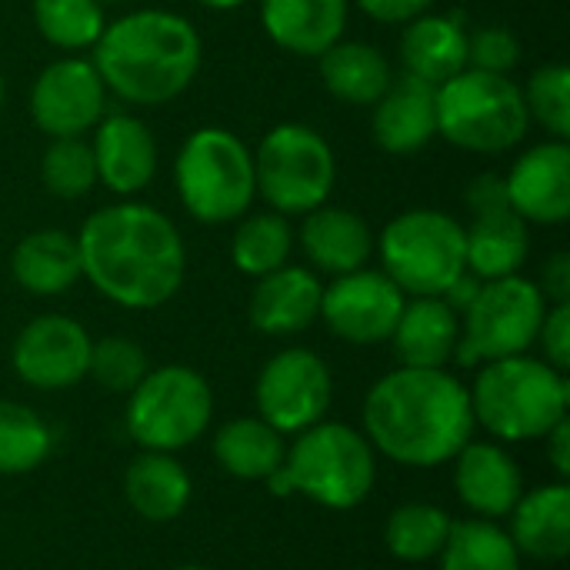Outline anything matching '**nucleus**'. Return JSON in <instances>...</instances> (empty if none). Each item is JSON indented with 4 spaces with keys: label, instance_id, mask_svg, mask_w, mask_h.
Segmentation results:
<instances>
[{
    "label": "nucleus",
    "instance_id": "obj_1",
    "mask_svg": "<svg viewBox=\"0 0 570 570\" xmlns=\"http://www.w3.org/2000/svg\"><path fill=\"white\" fill-rule=\"evenodd\" d=\"M77 247L83 281L124 311H157L184 287V237L154 204L124 197L94 210L77 230Z\"/></svg>",
    "mask_w": 570,
    "mask_h": 570
},
{
    "label": "nucleus",
    "instance_id": "obj_2",
    "mask_svg": "<svg viewBox=\"0 0 570 570\" xmlns=\"http://www.w3.org/2000/svg\"><path fill=\"white\" fill-rule=\"evenodd\" d=\"M361 431L401 468H441L474 438L471 394L448 367H394L367 391Z\"/></svg>",
    "mask_w": 570,
    "mask_h": 570
},
{
    "label": "nucleus",
    "instance_id": "obj_3",
    "mask_svg": "<svg viewBox=\"0 0 570 570\" xmlns=\"http://www.w3.org/2000/svg\"><path fill=\"white\" fill-rule=\"evenodd\" d=\"M90 60L110 97L130 107H164L197 80L204 40L184 13L144 7L107 20Z\"/></svg>",
    "mask_w": 570,
    "mask_h": 570
},
{
    "label": "nucleus",
    "instance_id": "obj_4",
    "mask_svg": "<svg viewBox=\"0 0 570 570\" xmlns=\"http://www.w3.org/2000/svg\"><path fill=\"white\" fill-rule=\"evenodd\" d=\"M274 498H307L327 511L361 508L377 484V451L344 421H317L291 438L284 464L264 481Z\"/></svg>",
    "mask_w": 570,
    "mask_h": 570
},
{
    "label": "nucleus",
    "instance_id": "obj_5",
    "mask_svg": "<svg viewBox=\"0 0 570 570\" xmlns=\"http://www.w3.org/2000/svg\"><path fill=\"white\" fill-rule=\"evenodd\" d=\"M471 394L474 428L498 444L541 441L570 411V381L534 354H514L478 367Z\"/></svg>",
    "mask_w": 570,
    "mask_h": 570
},
{
    "label": "nucleus",
    "instance_id": "obj_6",
    "mask_svg": "<svg viewBox=\"0 0 570 570\" xmlns=\"http://www.w3.org/2000/svg\"><path fill=\"white\" fill-rule=\"evenodd\" d=\"M434 107L438 137L468 154H508L531 130L521 83L511 73L464 67L434 90Z\"/></svg>",
    "mask_w": 570,
    "mask_h": 570
},
{
    "label": "nucleus",
    "instance_id": "obj_7",
    "mask_svg": "<svg viewBox=\"0 0 570 570\" xmlns=\"http://www.w3.org/2000/svg\"><path fill=\"white\" fill-rule=\"evenodd\" d=\"M174 187L197 224H234L257 200L254 150L227 127H197L177 150Z\"/></svg>",
    "mask_w": 570,
    "mask_h": 570
},
{
    "label": "nucleus",
    "instance_id": "obj_8",
    "mask_svg": "<svg viewBox=\"0 0 570 570\" xmlns=\"http://www.w3.org/2000/svg\"><path fill=\"white\" fill-rule=\"evenodd\" d=\"M381 271L407 297H441L464 271V224L434 207L391 217L374 237Z\"/></svg>",
    "mask_w": 570,
    "mask_h": 570
},
{
    "label": "nucleus",
    "instance_id": "obj_9",
    "mask_svg": "<svg viewBox=\"0 0 570 570\" xmlns=\"http://www.w3.org/2000/svg\"><path fill=\"white\" fill-rule=\"evenodd\" d=\"M257 197L267 210L304 217L327 204L337 184V157L331 140L297 120L271 127L254 150Z\"/></svg>",
    "mask_w": 570,
    "mask_h": 570
},
{
    "label": "nucleus",
    "instance_id": "obj_10",
    "mask_svg": "<svg viewBox=\"0 0 570 570\" xmlns=\"http://www.w3.org/2000/svg\"><path fill=\"white\" fill-rule=\"evenodd\" d=\"M214 417V391L207 377L187 364L150 367L127 394L124 428L140 451L177 454L190 448Z\"/></svg>",
    "mask_w": 570,
    "mask_h": 570
},
{
    "label": "nucleus",
    "instance_id": "obj_11",
    "mask_svg": "<svg viewBox=\"0 0 570 570\" xmlns=\"http://www.w3.org/2000/svg\"><path fill=\"white\" fill-rule=\"evenodd\" d=\"M544 314L548 301L531 277L511 274L501 281H484L474 304L461 314L454 364L481 367L488 361L531 354Z\"/></svg>",
    "mask_w": 570,
    "mask_h": 570
},
{
    "label": "nucleus",
    "instance_id": "obj_12",
    "mask_svg": "<svg viewBox=\"0 0 570 570\" xmlns=\"http://www.w3.org/2000/svg\"><path fill=\"white\" fill-rule=\"evenodd\" d=\"M334 401V377L327 361L311 347L277 351L257 374L254 404L284 438H294L327 417Z\"/></svg>",
    "mask_w": 570,
    "mask_h": 570
},
{
    "label": "nucleus",
    "instance_id": "obj_13",
    "mask_svg": "<svg viewBox=\"0 0 570 570\" xmlns=\"http://www.w3.org/2000/svg\"><path fill=\"white\" fill-rule=\"evenodd\" d=\"M404 301L407 294L381 267H357L324 284L321 321L337 341L354 347H374L391 341Z\"/></svg>",
    "mask_w": 570,
    "mask_h": 570
},
{
    "label": "nucleus",
    "instance_id": "obj_14",
    "mask_svg": "<svg viewBox=\"0 0 570 570\" xmlns=\"http://www.w3.org/2000/svg\"><path fill=\"white\" fill-rule=\"evenodd\" d=\"M107 87L90 57H60L30 83V120L50 140L83 137L107 114Z\"/></svg>",
    "mask_w": 570,
    "mask_h": 570
},
{
    "label": "nucleus",
    "instance_id": "obj_15",
    "mask_svg": "<svg viewBox=\"0 0 570 570\" xmlns=\"http://www.w3.org/2000/svg\"><path fill=\"white\" fill-rule=\"evenodd\" d=\"M90 334L67 314H40L27 321L10 347L13 374L37 391H70L90 371Z\"/></svg>",
    "mask_w": 570,
    "mask_h": 570
},
{
    "label": "nucleus",
    "instance_id": "obj_16",
    "mask_svg": "<svg viewBox=\"0 0 570 570\" xmlns=\"http://www.w3.org/2000/svg\"><path fill=\"white\" fill-rule=\"evenodd\" d=\"M511 210L538 227H561L570 220V144L541 140L518 154L504 174Z\"/></svg>",
    "mask_w": 570,
    "mask_h": 570
},
{
    "label": "nucleus",
    "instance_id": "obj_17",
    "mask_svg": "<svg viewBox=\"0 0 570 570\" xmlns=\"http://www.w3.org/2000/svg\"><path fill=\"white\" fill-rule=\"evenodd\" d=\"M90 154L97 164V184L107 187L117 200L137 197L150 187L160 150L154 130L130 110H107L90 130Z\"/></svg>",
    "mask_w": 570,
    "mask_h": 570
},
{
    "label": "nucleus",
    "instance_id": "obj_18",
    "mask_svg": "<svg viewBox=\"0 0 570 570\" xmlns=\"http://www.w3.org/2000/svg\"><path fill=\"white\" fill-rule=\"evenodd\" d=\"M458 501L481 521H508L524 494V474L498 441H468L451 461Z\"/></svg>",
    "mask_w": 570,
    "mask_h": 570
},
{
    "label": "nucleus",
    "instance_id": "obj_19",
    "mask_svg": "<svg viewBox=\"0 0 570 570\" xmlns=\"http://www.w3.org/2000/svg\"><path fill=\"white\" fill-rule=\"evenodd\" d=\"M321 274L304 264H284L257 277L247 301V317L264 337H291L321 321Z\"/></svg>",
    "mask_w": 570,
    "mask_h": 570
},
{
    "label": "nucleus",
    "instance_id": "obj_20",
    "mask_svg": "<svg viewBox=\"0 0 570 570\" xmlns=\"http://www.w3.org/2000/svg\"><path fill=\"white\" fill-rule=\"evenodd\" d=\"M294 240L301 244L311 271L327 277H341L357 267H367V261L374 257V234L367 220L331 200L301 217Z\"/></svg>",
    "mask_w": 570,
    "mask_h": 570
},
{
    "label": "nucleus",
    "instance_id": "obj_21",
    "mask_svg": "<svg viewBox=\"0 0 570 570\" xmlns=\"http://www.w3.org/2000/svg\"><path fill=\"white\" fill-rule=\"evenodd\" d=\"M431 83L417 77H394L371 107V137L384 154L411 157L438 137V107Z\"/></svg>",
    "mask_w": 570,
    "mask_h": 570
},
{
    "label": "nucleus",
    "instance_id": "obj_22",
    "mask_svg": "<svg viewBox=\"0 0 570 570\" xmlns=\"http://www.w3.org/2000/svg\"><path fill=\"white\" fill-rule=\"evenodd\" d=\"M261 27L274 47L294 57H321L344 40L351 0H261Z\"/></svg>",
    "mask_w": 570,
    "mask_h": 570
},
{
    "label": "nucleus",
    "instance_id": "obj_23",
    "mask_svg": "<svg viewBox=\"0 0 570 570\" xmlns=\"http://www.w3.org/2000/svg\"><path fill=\"white\" fill-rule=\"evenodd\" d=\"M508 538L521 558L558 564L570 554V484L551 481L524 491L508 514Z\"/></svg>",
    "mask_w": 570,
    "mask_h": 570
},
{
    "label": "nucleus",
    "instance_id": "obj_24",
    "mask_svg": "<svg viewBox=\"0 0 570 570\" xmlns=\"http://www.w3.org/2000/svg\"><path fill=\"white\" fill-rule=\"evenodd\" d=\"M468 27L461 13H421L404 23L401 70L431 87H441L468 67Z\"/></svg>",
    "mask_w": 570,
    "mask_h": 570
},
{
    "label": "nucleus",
    "instance_id": "obj_25",
    "mask_svg": "<svg viewBox=\"0 0 570 570\" xmlns=\"http://www.w3.org/2000/svg\"><path fill=\"white\" fill-rule=\"evenodd\" d=\"M461 341V314L444 297H407L391 331L401 367H448Z\"/></svg>",
    "mask_w": 570,
    "mask_h": 570
},
{
    "label": "nucleus",
    "instance_id": "obj_26",
    "mask_svg": "<svg viewBox=\"0 0 570 570\" xmlns=\"http://www.w3.org/2000/svg\"><path fill=\"white\" fill-rule=\"evenodd\" d=\"M10 274L17 287L33 297L67 294L77 281H83L77 234H67L60 227L30 230L17 240L10 254Z\"/></svg>",
    "mask_w": 570,
    "mask_h": 570
},
{
    "label": "nucleus",
    "instance_id": "obj_27",
    "mask_svg": "<svg viewBox=\"0 0 570 570\" xmlns=\"http://www.w3.org/2000/svg\"><path fill=\"white\" fill-rule=\"evenodd\" d=\"M124 498L137 518L147 524L177 521L194 498V481L187 468L164 451H140L124 474Z\"/></svg>",
    "mask_w": 570,
    "mask_h": 570
},
{
    "label": "nucleus",
    "instance_id": "obj_28",
    "mask_svg": "<svg viewBox=\"0 0 570 570\" xmlns=\"http://www.w3.org/2000/svg\"><path fill=\"white\" fill-rule=\"evenodd\" d=\"M531 254V224L511 207L478 214L464 227V264L481 281H501L521 274Z\"/></svg>",
    "mask_w": 570,
    "mask_h": 570
},
{
    "label": "nucleus",
    "instance_id": "obj_29",
    "mask_svg": "<svg viewBox=\"0 0 570 570\" xmlns=\"http://www.w3.org/2000/svg\"><path fill=\"white\" fill-rule=\"evenodd\" d=\"M317 70L324 90L351 107H374L394 80L391 60L367 40H337L317 57Z\"/></svg>",
    "mask_w": 570,
    "mask_h": 570
},
{
    "label": "nucleus",
    "instance_id": "obj_30",
    "mask_svg": "<svg viewBox=\"0 0 570 570\" xmlns=\"http://www.w3.org/2000/svg\"><path fill=\"white\" fill-rule=\"evenodd\" d=\"M214 461L224 474L237 481H257L264 484L281 464L287 451V438L274 431L264 417H234L224 428H217L210 441Z\"/></svg>",
    "mask_w": 570,
    "mask_h": 570
},
{
    "label": "nucleus",
    "instance_id": "obj_31",
    "mask_svg": "<svg viewBox=\"0 0 570 570\" xmlns=\"http://www.w3.org/2000/svg\"><path fill=\"white\" fill-rule=\"evenodd\" d=\"M230 237V261L244 277H264L284 264H291L294 250V227L291 217L274 210H247L240 220H234Z\"/></svg>",
    "mask_w": 570,
    "mask_h": 570
},
{
    "label": "nucleus",
    "instance_id": "obj_32",
    "mask_svg": "<svg viewBox=\"0 0 570 570\" xmlns=\"http://www.w3.org/2000/svg\"><path fill=\"white\" fill-rule=\"evenodd\" d=\"M451 528H454V518L444 508L428 504V501H407L387 514L384 548L391 551V558L404 564H428V561H438V554L444 551Z\"/></svg>",
    "mask_w": 570,
    "mask_h": 570
},
{
    "label": "nucleus",
    "instance_id": "obj_33",
    "mask_svg": "<svg viewBox=\"0 0 570 570\" xmlns=\"http://www.w3.org/2000/svg\"><path fill=\"white\" fill-rule=\"evenodd\" d=\"M521 554L501 521H454L444 551L438 554L441 570H521Z\"/></svg>",
    "mask_w": 570,
    "mask_h": 570
},
{
    "label": "nucleus",
    "instance_id": "obj_34",
    "mask_svg": "<svg viewBox=\"0 0 570 570\" xmlns=\"http://www.w3.org/2000/svg\"><path fill=\"white\" fill-rule=\"evenodd\" d=\"M53 448V434L40 414L27 404L0 401V478H20L37 471Z\"/></svg>",
    "mask_w": 570,
    "mask_h": 570
},
{
    "label": "nucleus",
    "instance_id": "obj_35",
    "mask_svg": "<svg viewBox=\"0 0 570 570\" xmlns=\"http://www.w3.org/2000/svg\"><path fill=\"white\" fill-rule=\"evenodd\" d=\"M37 33L67 53L94 50L107 27V7L97 0H33Z\"/></svg>",
    "mask_w": 570,
    "mask_h": 570
},
{
    "label": "nucleus",
    "instance_id": "obj_36",
    "mask_svg": "<svg viewBox=\"0 0 570 570\" xmlns=\"http://www.w3.org/2000/svg\"><path fill=\"white\" fill-rule=\"evenodd\" d=\"M40 180L57 200H80L97 187V164L83 137H57L40 157Z\"/></svg>",
    "mask_w": 570,
    "mask_h": 570
},
{
    "label": "nucleus",
    "instance_id": "obj_37",
    "mask_svg": "<svg viewBox=\"0 0 570 570\" xmlns=\"http://www.w3.org/2000/svg\"><path fill=\"white\" fill-rule=\"evenodd\" d=\"M524 107L531 124H538L548 137L568 140L570 137V67L544 63L538 67L528 83L521 87Z\"/></svg>",
    "mask_w": 570,
    "mask_h": 570
},
{
    "label": "nucleus",
    "instance_id": "obj_38",
    "mask_svg": "<svg viewBox=\"0 0 570 570\" xmlns=\"http://www.w3.org/2000/svg\"><path fill=\"white\" fill-rule=\"evenodd\" d=\"M150 371L147 351L124 334H107L100 341H94L90 347V371L87 377H94L107 394H130L144 374Z\"/></svg>",
    "mask_w": 570,
    "mask_h": 570
},
{
    "label": "nucleus",
    "instance_id": "obj_39",
    "mask_svg": "<svg viewBox=\"0 0 570 570\" xmlns=\"http://www.w3.org/2000/svg\"><path fill=\"white\" fill-rule=\"evenodd\" d=\"M521 63V40L508 27H478L468 33V67L488 73H511Z\"/></svg>",
    "mask_w": 570,
    "mask_h": 570
},
{
    "label": "nucleus",
    "instance_id": "obj_40",
    "mask_svg": "<svg viewBox=\"0 0 570 570\" xmlns=\"http://www.w3.org/2000/svg\"><path fill=\"white\" fill-rule=\"evenodd\" d=\"M541 347V361H548L551 367L564 371L570 367V304H548V314L541 321L538 331V344Z\"/></svg>",
    "mask_w": 570,
    "mask_h": 570
},
{
    "label": "nucleus",
    "instance_id": "obj_41",
    "mask_svg": "<svg viewBox=\"0 0 570 570\" xmlns=\"http://www.w3.org/2000/svg\"><path fill=\"white\" fill-rule=\"evenodd\" d=\"M464 204L471 207V217L478 214H494V210H504L511 207L508 204V187H504V177L501 174H481L468 184L464 190Z\"/></svg>",
    "mask_w": 570,
    "mask_h": 570
},
{
    "label": "nucleus",
    "instance_id": "obj_42",
    "mask_svg": "<svg viewBox=\"0 0 570 570\" xmlns=\"http://www.w3.org/2000/svg\"><path fill=\"white\" fill-rule=\"evenodd\" d=\"M351 3H357L371 20L394 23V27H404L407 20H414L434 7V0H351Z\"/></svg>",
    "mask_w": 570,
    "mask_h": 570
},
{
    "label": "nucleus",
    "instance_id": "obj_43",
    "mask_svg": "<svg viewBox=\"0 0 570 570\" xmlns=\"http://www.w3.org/2000/svg\"><path fill=\"white\" fill-rule=\"evenodd\" d=\"M548 304H570V254L558 250L544 261L541 281H534Z\"/></svg>",
    "mask_w": 570,
    "mask_h": 570
},
{
    "label": "nucleus",
    "instance_id": "obj_44",
    "mask_svg": "<svg viewBox=\"0 0 570 570\" xmlns=\"http://www.w3.org/2000/svg\"><path fill=\"white\" fill-rule=\"evenodd\" d=\"M541 441H544V448H548V464L554 468L558 481H568L570 478V417H564L558 428H551Z\"/></svg>",
    "mask_w": 570,
    "mask_h": 570
},
{
    "label": "nucleus",
    "instance_id": "obj_45",
    "mask_svg": "<svg viewBox=\"0 0 570 570\" xmlns=\"http://www.w3.org/2000/svg\"><path fill=\"white\" fill-rule=\"evenodd\" d=\"M481 284H484L481 277H474L471 271H464V274H461V277H458V281H454V284H451V287L441 294V297H444V301H448V304H451L458 314H464V311L474 304V297H478Z\"/></svg>",
    "mask_w": 570,
    "mask_h": 570
},
{
    "label": "nucleus",
    "instance_id": "obj_46",
    "mask_svg": "<svg viewBox=\"0 0 570 570\" xmlns=\"http://www.w3.org/2000/svg\"><path fill=\"white\" fill-rule=\"evenodd\" d=\"M200 7H207V10H217V13H227V10H240L247 0H197Z\"/></svg>",
    "mask_w": 570,
    "mask_h": 570
},
{
    "label": "nucleus",
    "instance_id": "obj_47",
    "mask_svg": "<svg viewBox=\"0 0 570 570\" xmlns=\"http://www.w3.org/2000/svg\"><path fill=\"white\" fill-rule=\"evenodd\" d=\"M174 570H210V568H204V564H180V568H174Z\"/></svg>",
    "mask_w": 570,
    "mask_h": 570
},
{
    "label": "nucleus",
    "instance_id": "obj_48",
    "mask_svg": "<svg viewBox=\"0 0 570 570\" xmlns=\"http://www.w3.org/2000/svg\"><path fill=\"white\" fill-rule=\"evenodd\" d=\"M3 97H7V83H3V73H0V107H3Z\"/></svg>",
    "mask_w": 570,
    "mask_h": 570
},
{
    "label": "nucleus",
    "instance_id": "obj_49",
    "mask_svg": "<svg viewBox=\"0 0 570 570\" xmlns=\"http://www.w3.org/2000/svg\"><path fill=\"white\" fill-rule=\"evenodd\" d=\"M100 7H110V3H124V0H97Z\"/></svg>",
    "mask_w": 570,
    "mask_h": 570
}]
</instances>
